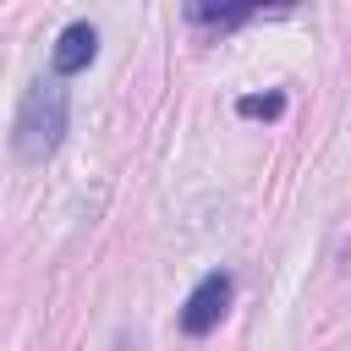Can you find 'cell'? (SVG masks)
<instances>
[{
    "label": "cell",
    "mask_w": 351,
    "mask_h": 351,
    "mask_svg": "<svg viewBox=\"0 0 351 351\" xmlns=\"http://www.w3.org/2000/svg\"><path fill=\"white\" fill-rule=\"evenodd\" d=\"M66 115H71V99L60 88V77H33L16 104V121H11V154L22 165H44L66 137Z\"/></svg>",
    "instance_id": "obj_1"
},
{
    "label": "cell",
    "mask_w": 351,
    "mask_h": 351,
    "mask_svg": "<svg viewBox=\"0 0 351 351\" xmlns=\"http://www.w3.org/2000/svg\"><path fill=\"white\" fill-rule=\"evenodd\" d=\"M186 16L192 22H203V27H236V22H247L252 16V5H186Z\"/></svg>",
    "instance_id": "obj_4"
},
{
    "label": "cell",
    "mask_w": 351,
    "mask_h": 351,
    "mask_svg": "<svg viewBox=\"0 0 351 351\" xmlns=\"http://www.w3.org/2000/svg\"><path fill=\"white\" fill-rule=\"evenodd\" d=\"M285 110V93H241L236 99V115L241 121H274Z\"/></svg>",
    "instance_id": "obj_5"
},
{
    "label": "cell",
    "mask_w": 351,
    "mask_h": 351,
    "mask_svg": "<svg viewBox=\"0 0 351 351\" xmlns=\"http://www.w3.org/2000/svg\"><path fill=\"white\" fill-rule=\"evenodd\" d=\"M230 296H236V280L225 274V269H208L197 285H192V296L181 302V335H192V340H203L219 318H225V307H230Z\"/></svg>",
    "instance_id": "obj_2"
},
{
    "label": "cell",
    "mask_w": 351,
    "mask_h": 351,
    "mask_svg": "<svg viewBox=\"0 0 351 351\" xmlns=\"http://www.w3.org/2000/svg\"><path fill=\"white\" fill-rule=\"evenodd\" d=\"M93 55H99V27L93 22H66L55 49H49V66H55V77H77V71L93 66Z\"/></svg>",
    "instance_id": "obj_3"
}]
</instances>
